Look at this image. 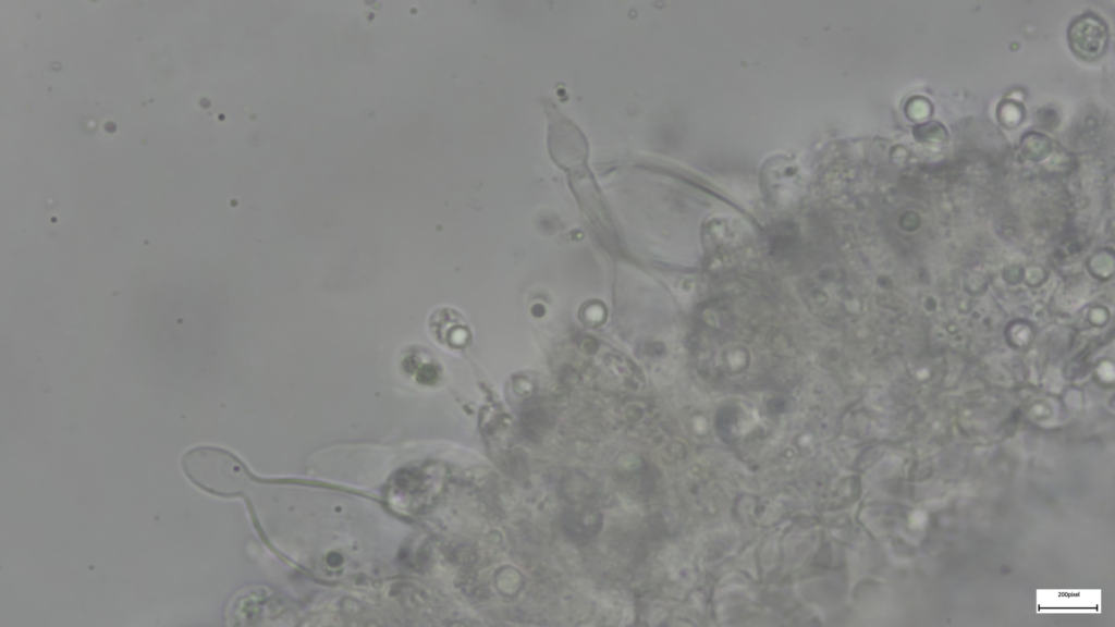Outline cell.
<instances>
[{
  "label": "cell",
  "instance_id": "obj_1",
  "mask_svg": "<svg viewBox=\"0 0 1115 627\" xmlns=\"http://www.w3.org/2000/svg\"><path fill=\"white\" fill-rule=\"evenodd\" d=\"M183 472L207 493L230 497L238 494L247 479L242 463L230 452L215 446H196L181 459Z\"/></svg>",
  "mask_w": 1115,
  "mask_h": 627
}]
</instances>
